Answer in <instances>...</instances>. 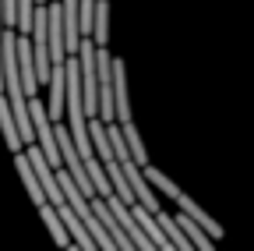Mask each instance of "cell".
Segmentation results:
<instances>
[{
  "label": "cell",
  "instance_id": "obj_1",
  "mask_svg": "<svg viewBox=\"0 0 254 251\" xmlns=\"http://www.w3.org/2000/svg\"><path fill=\"white\" fill-rule=\"evenodd\" d=\"M28 117H32V131H36V145L43 149L46 163L57 170V167H60V149H57V124L50 120V113H46V103H43L39 96H32V99H28Z\"/></svg>",
  "mask_w": 254,
  "mask_h": 251
},
{
  "label": "cell",
  "instance_id": "obj_2",
  "mask_svg": "<svg viewBox=\"0 0 254 251\" xmlns=\"http://www.w3.org/2000/svg\"><path fill=\"white\" fill-rule=\"evenodd\" d=\"M46 88H50L46 113H50L53 124H60V117H64V96H67V60H53V64H50Z\"/></svg>",
  "mask_w": 254,
  "mask_h": 251
},
{
  "label": "cell",
  "instance_id": "obj_3",
  "mask_svg": "<svg viewBox=\"0 0 254 251\" xmlns=\"http://www.w3.org/2000/svg\"><path fill=\"white\" fill-rule=\"evenodd\" d=\"M110 68H113V106H117V124H127V120H134V117H131V96H127V64H124L120 57H113Z\"/></svg>",
  "mask_w": 254,
  "mask_h": 251
},
{
  "label": "cell",
  "instance_id": "obj_4",
  "mask_svg": "<svg viewBox=\"0 0 254 251\" xmlns=\"http://www.w3.org/2000/svg\"><path fill=\"white\" fill-rule=\"evenodd\" d=\"M177 205H180V212H184L187 219H194V223H198V227H201V230H205L212 241H219L222 234H226V227H219V223H215V219H212V216H208V212H205V209H201L194 198L180 195V198H177Z\"/></svg>",
  "mask_w": 254,
  "mask_h": 251
},
{
  "label": "cell",
  "instance_id": "obj_5",
  "mask_svg": "<svg viewBox=\"0 0 254 251\" xmlns=\"http://www.w3.org/2000/svg\"><path fill=\"white\" fill-rule=\"evenodd\" d=\"M14 170H18V177H21V184H25V191H28V198H32V205H46V195H43V184H39V177H36V170H32V163H28V156L25 152H14Z\"/></svg>",
  "mask_w": 254,
  "mask_h": 251
},
{
  "label": "cell",
  "instance_id": "obj_6",
  "mask_svg": "<svg viewBox=\"0 0 254 251\" xmlns=\"http://www.w3.org/2000/svg\"><path fill=\"white\" fill-rule=\"evenodd\" d=\"M39 216H43V223L50 227V237L57 241V248L64 251V248H71V234H67V227H64V219L57 216V209L46 202V205H39Z\"/></svg>",
  "mask_w": 254,
  "mask_h": 251
},
{
  "label": "cell",
  "instance_id": "obj_7",
  "mask_svg": "<svg viewBox=\"0 0 254 251\" xmlns=\"http://www.w3.org/2000/svg\"><path fill=\"white\" fill-rule=\"evenodd\" d=\"M92 43L106 46L110 43V0H95V14H92Z\"/></svg>",
  "mask_w": 254,
  "mask_h": 251
},
{
  "label": "cell",
  "instance_id": "obj_8",
  "mask_svg": "<svg viewBox=\"0 0 254 251\" xmlns=\"http://www.w3.org/2000/svg\"><path fill=\"white\" fill-rule=\"evenodd\" d=\"M173 219L180 223V230H184V234L190 237V244H194L198 251H215V241H212V237H208V234H205V230H201V227L194 223V219H187L184 212H180V216H173Z\"/></svg>",
  "mask_w": 254,
  "mask_h": 251
},
{
  "label": "cell",
  "instance_id": "obj_9",
  "mask_svg": "<svg viewBox=\"0 0 254 251\" xmlns=\"http://www.w3.org/2000/svg\"><path fill=\"white\" fill-rule=\"evenodd\" d=\"M120 131H124L127 152L134 156V163H138V167H145V163H148V152H145V142H141V135H138V128H134V120H127V124H120Z\"/></svg>",
  "mask_w": 254,
  "mask_h": 251
},
{
  "label": "cell",
  "instance_id": "obj_10",
  "mask_svg": "<svg viewBox=\"0 0 254 251\" xmlns=\"http://www.w3.org/2000/svg\"><path fill=\"white\" fill-rule=\"evenodd\" d=\"M36 0H18V28L14 32H21V36H28L32 32V14H36Z\"/></svg>",
  "mask_w": 254,
  "mask_h": 251
}]
</instances>
